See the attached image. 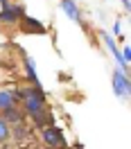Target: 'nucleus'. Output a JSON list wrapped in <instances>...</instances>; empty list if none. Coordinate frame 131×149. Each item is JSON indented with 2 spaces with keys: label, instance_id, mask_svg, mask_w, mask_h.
I'll list each match as a JSON object with an SVG mask.
<instances>
[{
  "label": "nucleus",
  "instance_id": "nucleus-3",
  "mask_svg": "<svg viewBox=\"0 0 131 149\" xmlns=\"http://www.w3.org/2000/svg\"><path fill=\"white\" fill-rule=\"evenodd\" d=\"M100 36H102L104 45L109 47V52H111V54H113V59H115V61H118V63L122 65V70L127 72V68H129V63H127V61L122 59V54H120V47L115 45V41H113V36H111V34H106V32H100Z\"/></svg>",
  "mask_w": 131,
  "mask_h": 149
},
{
  "label": "nucleus",
  "instance_id": "nucleus-10",
  "mask_svg": "<svg viewBox=\"0 0 131 149\" xmlns=\"http://www.w3.org/2000/svg\"><path fill=\"white\" fill-rule=\"evenodd\" d=\"M11 127H9V122L5 120V118H0V142H5V140L9 138V133H11Z\"/></svg>",
  "mask_w": 131,
  "mask_h": 149
},
{
  "label": "nucleus",
  "instance_id": "nucleus-7",
  "mask_svg": "<svg viewBox=\"0 0 131 149\" xmlns=\"http://www.w3.org/2000/svg\"><path fill=\"white\" fill-rule=\"evenodd\" d=\"M16 102V97H14V91H7V88H0V111H7L11 109Z\"/></svg>",
  "mask_w": 131,
  "mask_h": 149
},
{
  "label": "nucleus",
  "instance_id": "nucleus-5",
  "mask_svg": "<svg viewBox=\"0 0 131 149\" xmlns=\"http://www.w3.org/2000/svg\"><path fill=\"white\" fill-rule=\"evenodd\" d=\"M20 14H23V9H20V7L9 5V7H5V9L0 11V20H2V23H16V20L20 18Z\"/></svg>",
  "mask_w": 131,
  "mask_h": 149
},
{
  "label": "nucleus",
  "instance_id": "nucleus-2",
  "mask_svg": "<svg viewBox=\"0 0 131 149\" xmlns=\"http://www.w3.org/2000/svg\"><path fill=\"white\" fill-rule=\"evenodd\" d=\"M111 86H113V93L118 97H127L131 91V84H129V77L124 70H113L111 74Z\"/></svg>",
  "mask_w": 131,
  "mask_h": 149
},
{
  "label": "nucleus",
  "instance_id": "nucleus-8",
  "mask_svg": "<svg viewBox=\"0 0 131 149\" xmlns=\"http://www.w3.org/2000/svg\"><path fill=\"white\" fill-rule=\"evenodd\" d=\"M25 74H27V79L32 84L38 86V74H36V68H34V61H32L27 54H25Z\"/></svg>",
  "mask_w": 131,
  "mask_h": 149
},
{
  "label": "nucleus",
  "instance_id": "nucleus-13",
  "mask_svg": "<svg viewBox=\"0 0 131 149\" xmlns=\"http://www.w3.org/2000/svg\"><path fill=\"white\" fill-rule=\"evenodd\" d=\"M0 5H2V9H5V7H9L11 2H9V0H0Z\"/></svg>",
  "mask_w": 131,
  "mask_h": 149
},
{
  "label": "nucleus",
  "instance_id": "nucleus-9",
  "mask_svg": "<svg viewBox=\"0 0 131 149\" xmlns=\"http://www.w3.org/2000/svg\"><path fill=\"white\" fill-rule=\"evenodd\" d=\"M2 113H5V120L9 122V124H11V122H20V118H23L16 106H11V109H7V111H2Z\"/></svg>",
  "mask_w": 131,
  "mask_h": 149
},
{
  "label": "nucleus",
  "instance_id": "nucleus-11",
  "mask_svg": "<svg viewBox=\"0 0 131 149\" xmlns=\"http://www.w3.org/2000/svg\"><path fill=\"white\" fill-rule=\"evenodd\" d=\"M23 27L29 29V32H45V27L43 25H38L34 18H25V23H23Z\"/></svg>",
  "mask_w": 131,
  "mask_h": 149
},
{
  "label": "nucleus",
  "instance_id": "nucleus-6",
  "mask_svg": "<svg viewBox=\"0 0 131 149\" xmlns=\"http://www.w3.org/2000/svg\"><path fill=\"white\" fill-rule=\"evenodd\" d=\"M61 9L75 20V23H82V14H79V7L75 5V0H61Z\"/></svg>",
  "mask_w": 131,
  "mask_h": 149
},
{
  "label": "nucleus",
  "instance_id": "nucleus-4",
  "mask_svg": "<svg viewBox=\"0 0 131 149\" xmlns=\"http://www.w3.org/2000/svg\"><path fill=\"white\" fill-rule=\"evenodd\" d=\"M43 142L52 149L61 147V145H63V133H61V129H59V127H47V129H43Z\"/></svg>",
  "mask_w": 131,
  "mask_h": 149
},
{
  "label": "nucleus",
  "instance_id": "nucleus-12",
  "mask_svg": "<svg viewBox=\"0 0 131 149\" xmlns=\"http://www.w3.org/2000/svg\"><path fill=\"white\" fill-rule=\"evenodd\" d=\"M122 32V25L120 23H118V20H115V23H113V34H115V36H118V34H120Z\"/></svg>",
  "mask_w": 131,
  "mask_h": 149
},
{
  "label": "nucleus",
  "instance_id": "nucleus-14",
  "mask_svg": "<svg viewBox=\"0 0 131 149\" xmlns=\"http://www.w3.org/2000/svg\"><path fill=\"white\" fill-rule=\"evenodd\" d=\"M122 2H124V7H129V0H122Z\"/></svg>",
  "mask_w": 131,
  "mask_h": 149
},
{
  "label": "nucleus",
  "instance_id": "nucleus-1",
  "mask_svg": "<svg viewBox=\"0 0 131 149\" xmlns=\"http://www.w3.org/2000/svg\"><path fill=\"white\" fill-rule=\"evenodd\" d=\"M14 97H16V100H23L27 115L34 118V120L43 127V120H45V113H43L45 95H43V91H41L38 86H34V88H18V91L14 93Z\"/></svg>",
  "mask_w": 131,
  "mask_h": 149
}]
</instances>
